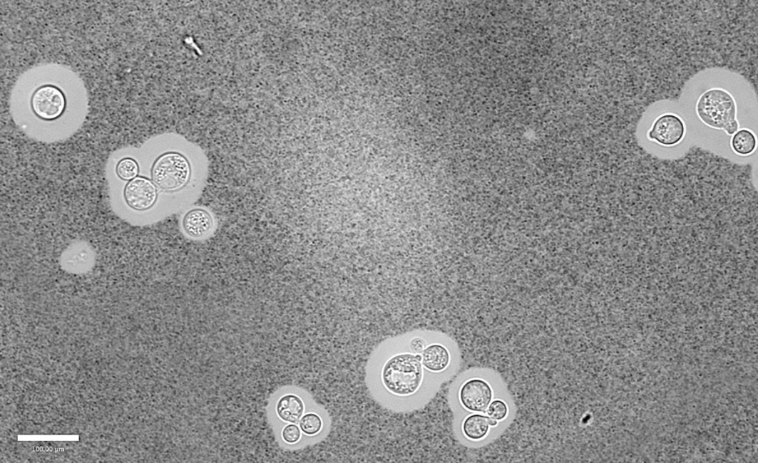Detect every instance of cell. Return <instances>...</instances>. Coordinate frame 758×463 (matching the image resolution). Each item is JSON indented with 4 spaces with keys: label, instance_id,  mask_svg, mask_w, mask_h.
Here are the masks:
<instances>
[{
    "label": "cell",
    "instance_id": "1",
    "mask_svg": "<svg viewBox=\"0 0 758 463\" xmlns=\"http://www.w3.org/2000/svg\"><path fill=\"white\" fill-rule=\"evenodd\" d=\"M421 356L403 353L393 356L384 365L382 381L395 395L408 396L419 389L423 378Z\"/></svg>",
    "mask_w": 758,
    "mask_h": 463
},
{
    "label": "cell",
    "instance_id": "10",
    "mask_svg": "<svg viewBox=\"0 0 758 463\" xmlns=\"http://www.w3.org/2000/svg\"><path fill=\"white\" fill-rule=\"evenodd\" d=\"M279 418L285 422L296 424L301 420L304 412V405L299 397L294 395L283 396L277 407Z\"/></svg>",
    "mask_w": 758,
    "mask_h": 463
},
{
    "label": "cell",
    "instance_id": "6",
    "mask_svg": "<svg viewBox=\"0 0 758 463\" xmlns=\"http://www.w3.org/2000/svg\"><path fill=\"white\" fill-rule=\"evenodd\" d=\"M459 397L467 410L483 412L489 407L492 400L491 387L483 380L471 379L460 389Z\"/></svg>",
    "mask_w": 758,
    "mask_h": 463
},
{
    "label": "cell",
    "instance_id": "5",
    "mask_svg": "<svg viewBox=\"0 0 758 463\" xmlns=\"http://www.w3.org/2000/svg\"><path fill=\"white\" fill-rule=\"evenodd\" d=\"M32 108L36 115L44 120L58 118L63 113L65 98L63 93L54 86H43L32 97Z\"/></svg>",
    "mask_w": 758,
    "mask_h": 463
},
{
    "label": "cell",
    "instance_id": "2",
    "mask_svg": "<svg viewBox=\"0 0 758 463\" xmlns=\"http://www.w3.org/2000/svg\"><path fill=\"white\" fill-rule=\"evenodd\" d=\"M696 110L707 126L724 130L729 136L738 131L736 102L727 90H707L697 100Z\"/></svg>",
    "mask_w": 758,
    "mask_h": 463
},
{
    "label": "cell",
    "instance_id": "7",
    "mask_svg": "<svg viewBox=\"0 0 758 463\" xmlns=\"http://www.w3.org/2000/svg\"><path fill=\"white\" fill-rule=\"evenodd\" d=\"M128 205L136 210H146L155 204L157 192L155 185L144 178L133 179L125 189Z\"/></svg>",
    "mask_w": 758,
    "mask_h": 463
},
{
    "label": "cell",
    "instance_id": "15",
    "mask_svg": "<svg viewBox=\"0 0 758 463\" xmlns=\"http://www.w3.org/2000/svg\"><path fill=\"white\" fill-rule=\"evenodd\" d=\"M508 406L503 401L495 400L488 407L487 414L491 419L502 420L508 415Z\"/></svg>",
    "mask_w": 758,
    "mask_h": 463
},
{
    "label": "cell",
    "instance_id": "17",
    "mask_svg": "<svg viewBox=\"0 0 758 463\" xmlns=\"http://www.w3.org/2000/svg\"><path fill=\"white\" fill-rule=\"evenodd\" d=\"M426 343L421 338H415L411 341L410 348L414 354L419 355L426 349Z\"/></svg>",
    "mask_w": 758,
    "mask_h": 463
},
{
    "label": "cell",
    "instance_id": "11",
    "mask_svg": "<svg viewBox=\"0 0 758 463\" xmlns=\"http://www.w3.org/2000/svg\"><path fill=\"white\" fill-rule=\"evenodd\" d=\"M489 418L482 415H472L464 420L463 432L468 439L478 441L486 437L490 429Z\"/></svg>",
    "mask_w": 758,
    "mask_h": 463
},
{
    "label": "cell",
    "instance_id": "8",
    "mask_svg": "<svg viewBox=\"0 0 758 463\" xmlns=\"http://www.w3.org/2000/svg\"><path fill=\"white\" fill-rule=\"evenodd\" d=\"M183 228L190 237H205L212 228V217L208 212L202 209L190 211L184 217Z\"/></svg>",
    "mask_w": 758,
    "mask_h": 463
},
{
    "label": "cell",
    "instance_id": "4",
    "mask_svg": "<svg viewBox=\"0 0 758 463\" xmlns=\"http://www.w3.org/2000/svg\"><path fill=\"white\" fill-rule=\"evenodd\" d=\"M685 135V125L682 120L674 114L660 115L653 124L648 137L650 140L665 147L678 145Z\"/></svg>",
    "mask_w": 758,
    "mask_h": 463
},
{
    "label": "cell",
    "instance_id": "13",
    "mask_svg": "<svg viewBox=\"0 0 758 463\" xmlns=\"http://www.w3.org/2000/svg\"><path fill=\"white\" fill-rule=\"evenodd\" d=\"M323 426L322 418L314 413L307 414L300 420L302 432L308 435H315L320 432Z\"/></svg>",
    "mask_w": 758,
    "mask_h": 463
},
{
    "label": "cell",
    "instance_id": "14",
    "mask_svg": "<svg viewBox=\"0 0 758 463\" xmlns=\"http://www.w3.org/2000/svg\"><path fill=\"white\" fill-rule=\"evenodd\" d=\"M116 173H118L121 179L125 180H133L136 177L138 173V164L131 159L123 160L120 161L118 168H116Z\"/></svg>",
    "mask_w": 758,
    "mask_h": 463
},
{
    "label": "cell",
    "instance_id": "18",
    "mask_svg": "<svg viewBox=\"0 0 758 463\" xmlns=\"http://www.w3.org/2000/svg\"><path fill=\"white\" fill-rule=\"evenodd\" d=\"M489 423L491 426H496L497 425V420L489 418Z\"/></svg>",
    "mask_w": 758,
    "mask_h": 463
},
{
    "label": "cell",
    "instance_id": "16",
    "mask_svg": "<svg viewBox=\"0 0 758 463\" xmlns=\"http://www.w3.org/2000/svg\"><path fill=\"white\" fill-rule=\"evenodd\" d=\"M282 438L288 444H295L301 438L300 429L296 425H288L282 430Z\"/></svg>",
    "mask_w": 758,
    "mask_h": 463
},
{
    "label": "cell",
    "instance_id": "3",
    "mask_svg": "<svg viewBox=\"0 0 758 463\" xmlns=\"http://www.w3.org/2000/svg\"><path fill=\"white\" fill-rule=\"evenodd\" d=\"M190 175L188 161L175 152L161 156L153 165L152 172L157 187L170 192L183 188L188 182Z\"/></svg>",
    "mask_w": 758,
    "mask_h": 463
},
{
    "label": "cell",
    "instance_id": "9",
    "mask_svg": "<svg viewBox=\"0 0 758 463\" xmlns=\"http://www.w3.org/2000/svg\"><path fill=\"white\" fill-rule=\"evenodd\" d=\"M421 363L431 372L439 373L450 363L449 352L444 345L435 344L426 347L421 353Z\"/></svg>",
    "mask_w": 758,
    "mask_h": 463
},
{
    "label": "cell",
    "instance_id": "12",
    "mask_svg": "<svg viewBox=\"0 0 758 463\" xmlns=\"http://www.w3.org/2000/svg\"><path fill=\"white\" fill-rule=\"evenodd\" d=\"M732 147L739 155H750L756 150L757 138L750 130H738L736 133L733 134Z\"/></svg>",
    "mask_w": 758,
    "mask_h": 463
}]
</instances>
